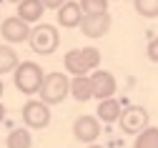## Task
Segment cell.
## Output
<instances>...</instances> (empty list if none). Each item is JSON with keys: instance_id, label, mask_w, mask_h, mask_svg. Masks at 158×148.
<instances>
[{"instance_id": "obj_8", "label": "cell", "mask_w": 158, "mask_h": 148, "mask_svg": "<svg viewBox=\"0 0 158 148\" xmlns=\"http://www.w3.org/2000/svg\"><path fill=\"white\" fill-rule=\"evenodd\" d=\"M73 136L85 146H93L101 136V121L95 116H78L73 123Z\"/></svg>"}, {"instance_id": "obj_16", "label": "cell", "mask_w": 158, "mask_h": 148, "mask_svg": "<svg viewBox=\"0 0 158 148\" xmlns=\"http://www.w3.org/2000/svg\"><path fill=\"white\" fill-rule=\"evenodd\" d=\"M18 63H20V60H18V53L10 48V45H0V75H3V73H13L15 68H18Z\"/></svg>"}, {"instance_id": "obj_12", "label": "cell", "mask_w": 158, "mask_h": 148, "mask_svg": "<svg viewBox=\"0 0 158 148\" xmlns=\"http://www.w3.org/2000/svg\"><path fill=\"white\" fill-rule=\"evenodd\" d=\"M45 8L40 0H23V3H18V18L23 20V23H38V20L43 18Z\"/></svg>"}, {"instance_id": "obj_3", "label": "cell", "mask_w": 158, "mask_h": 148, "mask_svg": "<svg viewBox=\"0 0 158 148\" xmlns=\"http://www.w3.org/2000/svg\"><path fill=\"white\" fill-rule=\"evenodd\" d=\"M28 43H30L33 53H38V55H50V53L58 50V45H60V33H58L55 25L38 23L35 28H30Z\"/></svg>"}, {"instance_id": "obj_21", "label": "cell", "mask_w": 158, "mask_h": 148, "mask_svg": "<svg viewBox=\"0 0 158 148\" xmlns=\"http://www.w3.org/2000/svg\"><path fill=\"white\" fill-rule=\"evenodd\" d=\"M146 55H148V60H151V63H158V38H153L151 43H148Z\"/></svg>"}, {"instance_id": "obj_11", "label": "cell", "mask_w": 158, "mask_h": 148, "mask_svg": "<svg viewBox=\"0 0 158 148\" xmlns=\"http://www.w3.org/2000/svg\"><path fill=\"white\" fill-rule=\"evenodd\" d=\"M63 66L65 70L73 75V78H81V75H88L90 68H88V63H85V55L81 48H75V50H68L65 58H63Z\"/></svg>"}, {"instance_id": "obj_27", "label": "cell", "mask_w": 158, "mask_h": 148, "mask_svg": "<svg viewBox=\"0 0 158 148\" xmlns=\"http://www.w3.org/2000/svg\"><path fill=\"white\" fill-rule=\"evenodd\" d=\"M108 3H110V0H108Z\"/></svg>"}, {"instance_id": "obj_10", "label": "cell", "mask_w": 158, "mask_h": 148, "mask_svg": "<svg viewBox=\"0 0 158 148\" xmlns=\"http://www.w3.org/2000/svg\"><path fill=\"white\" fill-rule=\"evenodd\" d=\"M83 20V13L81 8H78V3H73V0H65V3L58 8V25L60 28H78Z\"/></svg>"}, {"instance_id": "obj_18", "label": "cell", "mask_w": 158, "mask_h": 148, "mask_svg": "<svg viewBox=\"0 0 158 148\" xmlns=\"http://www.w3.org/2000/svg\"><path fill=\"white\" fill-rule=\"evenodd\" d=\"M78 8L83 15H103L108 13V0H78Z\"/></svg>"}, {"instance_id": "obj_24", "label": "cell", "mask_w": 158, "mask_h": 148, "mask_svg": "<svg viewBox=\"0 0 158 148\" xmlns=\"http://www.w3.org/2000/svg\"><path fill=\"white\" fill-rule=\"evenodd\" d=\"M3 91H5V86H3V78H0V95H3Z\"/></svg>"}, {"instance_id": "obj_13", "label": "cell", "mask_w": 158, "mask_h": 148, "mask_svg": "<svg viewBox=\"0 0 158 148\" xmlns=\"http://www.w3.org/2000/svg\"><path fill=\"white\" fill-rule=\"evenodd\" d=\"M121 111H123V108H121V103H118L115 98H106V100H98V111H95L98 116H95V118L110 125V123H115V121H118Z\"/></svg>"}, {"instance_id": "obj_19", "label": "cell", "mask_w": 158, "mask_h": 148, "mask_svg": "<svg viewBox=\"0 0 158 148\" xmlns=\"http://www.w3.org/2000/svg\"><path fill=\"white\" fill-rule=\"evenodd\" d=\"M133 8L141 18H148V20L158 18V0H133Z\"/></svg>"}, {"instance_id": "obj_15", "label": "cell", "mask_w": 158, "mask_h": 148, "mask_svg": "<svg viewBox=\"0 0 158 148\" xmlns=\"http://www.w3.org/2000/svg\"><path fill=\"white\" fill-rule=\"evenodd\" d=\"M8 148H30L33 146V136L28 128H15L8 133V141H5Z\"/></svg>"}, {"instance_id": "obj_1", "label": "cell", "mask_w": 158, "mask_h": 148, "mask_svg": "<svg viewBox=\"0 0 158 148\" xmlns=\"http://www.w3.org/2000/svg\"><path fill=\"white\" fill-rule=\"evenodd\" d=\"M13 78H15V88L25 93V95H35L43 86V78H45V70L33 60H25V63H18V68L13 70Z\"/></svg>"}, {"instance_id": "obj_17", "label": "cell", "mask_w": 158, "mask_h": 148, "mask_svg": "<svg viewBox=\"0 0 158 148\" xmlns=\"http://www.w3.org/2000/svg\"><path fill=\"white\" fill-rule=\"evenodd\" d=\"M133 148H158V128L156 125H148L146 131L138 133Z\"/></svg>"}, {"instance_id": "obj_4", "label": "cell", "mask_w": 158, "mask_h": 148, "mask_svg": "<svg viewBox=\"0 0 158 148\" xmlns=\"http://www.w3.org/2000/svg\"><path fill=\"white\" fill-rule=\"evenodd\" d=\"M148 121H151V113L143 108V105H128V108L121 111L118 116V125H121V131L126 136H138L141 131L148 128Z\"/></svg>"}, {"instance_id": "obj_22", "label": "cell", "mask_w": 158, "mask_h": 148, "mask_svg": "<svg viewBox=\"0 0 158 148\" xmlns=\"http://www.w3.org/2000/svg\"><path fill=\"white\" fill-rule=\"evenodd\" d=\"M40 3H43V8H45V10H58V8L65 3V0H40Z\"/></svg>"}, {"instance_id": "obj_14", "label": "cell", "mask_w": 158, "mask_h": 148, "mask_svg": "<svg viewBox=\"0 0 158 148\" xmlns=\"http://www.w3.org/2000/svg\"><path fill=\"white\" fill-rule=\"evenodd\" d=\"M68 95H73L78 103H85V100H90L93 98V93H90V83H88V75H81V78H70V93Z\"/></svg>"}, {"instance_id": "obj_23", "label": "cell", "mask_w": 158, "mask_h": 148, "mask_svg": "<svg viewBox=\"0 0 158 148\" xmlns=\"http://www.w3.org/2000/svg\"><path fill=\"white\" fill-rule=\"evenodd\" d=\"M5 113H8V111H5V105H3V103H0V123H3V121H5Z\"/></svg>"}, {"instance_id": "obj_5", "label": "cell", "mask_w": 158, "mask_h": 148, "mask_svg": "<svg viewBox=\"0 0 158 148\" xmlns=\"http://www.w3.org/2000/svg\"><path fill=\"white\" fill-rule=\"evenodd\" d=\"M20 116H23V123L28 128H35V131L50 125V108L45 103H40V100H25Z\"/></svg>"}, {"instance_id": "obj_25", "label": "cell", "mask_w": 158, "mask_h": 148, "mask_svg": "<svg viewBox=\"0 0 158 148\" xmlns=\"http://www.w3.org/2000/svg\"><path fill=\"white\" fill-rule=\"evenodd\" d=\"M8 3H15V5H18V3H23V0H8Z\"/></svg>"}, {"instance_id": "obj_6", "label": "cell", "mask_w": 158, "mask_h": 148, "mask_svg": "<svg viewBox=\"0 0 158 148\" xmlns=\"http://www.w3.org/2000/svg\"><path fill=\"white\" fill-rule=\"evenodd\" d=\"M88 83H90L93 98H98V100L115 98L118 83H115V75H113V73H108V70H93V73L88 75Z\"/></svg>"}, {"instance_id": "obj_26", "label": "cell", "mask_w": 158, "mask_h": 148, "mask_svg": "<svg viewBox=\"0 0 158 148\" xmlns=\"http://www.w3.org/2000/svg\"><path fill=\"white\" fill-rule=\"evenodd\" d=\"M88 148H103V146H95V143H93V146H88Z\"/></svg>"}, {"instance_id": "obj_2", "label": "cell", "mask_w": 158, "mask_h": 148, "mask_svg": "<svg viewBox=\"0 0 158 148\" xmlns=\"http://www.w3.org/2000/svg\"><path fill=\"white\" fill-rule=\"evenodd\" d=\"M40 103H45L48 108L50 105H58L63 103L70 93V80L65 73H45L43 78V86H40Z\"/></svg>"}, {"instance_id": "obj_7", "label": "cell", "mask_w": 158, "mask_h": 148, "mask_svg": "<svg viewBox=\"0 0 158 148\" xmlns=\"http://www.w3.org/2000/svg\"><path fill=\"white\" fill-rule=\"evenodd\" d=\"M0 35L5 38V45H18V43H25V40L30 38V25L23 23L18 15H10L5 18L3 23H0Z\"/></svg>"}, {"instance_id": "obj_20", "label": "cell", "mask_w": 158, "mask_h": 148, "mask_svg": "<svg viewBox=\"0 0 158 148\" xmlns=\"http://www.w3.org/2000/svg\"><path fill=\"white\" fill-rule=\"evenodd\" d=\"M83 55H85V63L90 70H98V66H101V50L98 48H81Z\"/></svg>"}, {"instance_id": "obj_9", "label": "cell", "mask_w": 158, "mask_h": 148, "mask_svg": "<svg viewBox=\"0 0 158 148\" xmlns=\"http://www.w3.org/2000/svg\"><path fill=\"white\" fill-rule=\"evenodd\" d=\"M113 25V20H110V13H103V15H83L81 20V33L85 38H103Z\"/></svg>"}]
</instances>
